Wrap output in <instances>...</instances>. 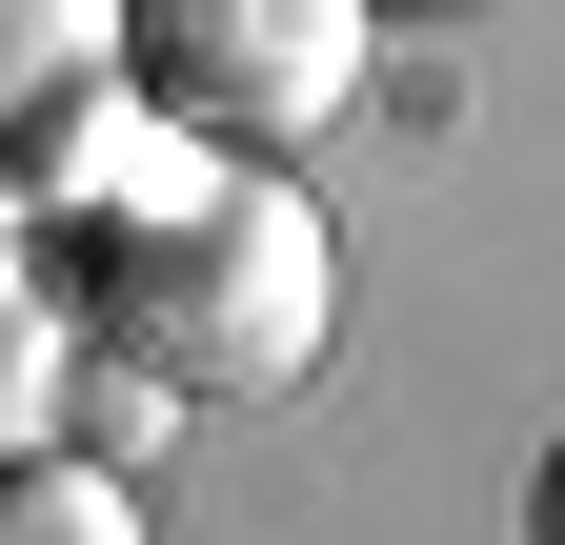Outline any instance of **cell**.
<instances>
[{"label":"cell","instance_id":"3","mask_svg":"<svg viewBox=\"0 0 565 545\" xmlns=\"http://www.w3.org/2000/svg\"><path fill=\"white\" fill-rule=\"evenodd\" d=\"M102 82H121V0H0V162Z\"/></svg>","mask_w":565,"mask_h":545},{"label":"cell","instance_id":"7","mask_svg":"<svg viewBox=\"0 0 565 545\" xmlns=\"http://www.w3.org/2000/svg\"><path fill=\"white\" fill-rule=\"evenodd\" d=\"M0 284H41V263H21V202H0Z\"/></svg>","mask_w":565,"mask_h":545},{"label":"cell","instance_id":"2","mask_svg":"<svg viewBox=\"0 0 565 545\" xmlns=\"http://www.w3.org/2000/svg\"><path fill=\"white\" fill-rule=\"evenodd\" d=\"M384 0H121V82L223 162H303L343 101H364Z\"/></svg>","mask_w":565,"mask_h":545},{"label":"cell","instance_id":"5","mask_svg":"<svg viewBox=\"0 0 565 545\" xmlns=\"http://www.w3.org/2000/svg\"><path fill=\"white\" fill-rule=\"evenodd\" d=\"M61 404H82V303H61V284H0V464L61 445Z\"/></svg>","mask_w":565,"mask_h":545},{"label":"cell","instance_id":"4","mask_svg":"<svg viewBox=\"0 0 565 545\" xmlns=\"http://www.w3.org/2000/svg\"><path fill=\"white\" fill-rule=\"evenodd\" d=\"M0 545H141V485L102 445H21L0 464Z\"/></svg>","mask_w":565,"mask_h":545},{"label":"cell","instance_id":"1","mask_svg":"<svg viewBox=\"0 0 565 545\" xmlns=\"http://www.w3.org/2000/svg\"><path fill=\"white\" fill-rule=\"evenodd\" d=\"M343 323V243L282 162H182L141 223H82V344L162 404H282Z\"/></svg>","mask_w":565,"mask_h":545},{"label":"cell","instance_id":"6","mask_svg":"<svg viewBox=\"0 0 565 545\" xmlns=\"http://www.w3.org/2000/svg\"><path fill=\"white\" fill-rule=\"evenodd\" d=\"M525 545H565V445H545V464H525Z\"/></svg>","mask_w":565,"mask_h":545}]
</instances>
